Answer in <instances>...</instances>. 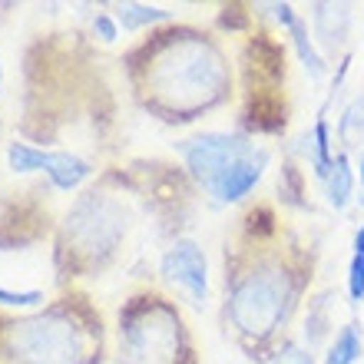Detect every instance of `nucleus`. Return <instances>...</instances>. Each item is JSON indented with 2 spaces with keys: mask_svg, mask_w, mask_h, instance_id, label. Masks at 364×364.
I'll return each instance as SVG.
<instances>
[{
  "mask_svg": "<svg viewBox=\"0 0 364 364\" xmlns=\"http://www.w3.org/2000/svg\"><path fill=\"white\" fill-rule=\"evenodd\" d=\"M0 305L30 311V308L43 305V291H40V288H7V285H0Z\"/></svg>",
  "mask_w": 364,
  "mask_h": 364,
  "instance_id": "obj_16",
  "label": "nucleus"
},
{
  "mask_svg": "<svg viewBox=\"0 0 364 364\" xmlns=\"http://www.w3.org/2000/svg\"><path fill=\"white\" fill-rule=\"evenodd\" d=\"M0 90H4V70H0Z\"/></svg>",
  "mask_w": 364,
  "mask_h": 364,
  "instance_id": "obj_21",
  "label": "nucleus"
},
{
  "mask_svg": "<svg viewBox=\"0 0 364 364\" xmlns=\"http://www.w3.org/2000/svg\"><path fill=\"white\" fill-rule=\"evenodd\" d=\"M159 272L169 285L186 291L196 305H205V298H209V262H205V252L199 249V242L176 239L166 249Z\"/></svg>",
  "mask_w": 364,
  "mask_h": 364,
  "instance_id": "obj_6",
  "label": "nucleus"
},
{
  "mask_svg": "<svg viewBox=\"0 0 364 364\" xmlns=\"http://www.w3.org/2000/svg\"><path fill=\"white\" fill-rule=\"evenodd\" d=\"M325 196L328 205L335 212H345L355 199V169H351V156L345 149L335 153V163H331V173L325 179Z\"/></svg>",
  "mask_w": 364,
  "mask_h": 364,
  "instance_id": "obj_10",
  "label": "nucleus"
},
{
  "mask_svg": "<svg viewBox=\"0 0 364 364\" xmlns=\"http://www.w3.org/2000/svg\"><path fill=\"white\" fill-rule=\"evenodd\" d=\"M126 364H196L186 321L166 298H146L123 318Z\"/></svg>",
  "mask_w": 364,
  "mask_h": 364,
  "instance_id": "obj_4",
  "label": "nucleus"
},
{
  "mask_svg": "<svg viewBox=\"0 0 364 364\" xmlns=\"http://www.w3.org/2000/svg\"><path fill=\"white\" fill-rule=\"evenodd\" d=\"M93 33L100 40H106V43H113V40L119 37V23H116L113 14H96L93 17Z\"/></svg>",
  "mask_w": 364,
  "mask_h": 364,
  "instance_id": "obj_18",
  "label": "nucleus"
},
{
  "mask_svg": "<svg viewBox=\"0 0 364 364\" xmlns=\"http://www.w3.org/2000/svg\"><path fill=\"white\" fill-rule=\"evenodd\" d=\"M278 364H311V355L305 351H295V348H285V351H278Z\"/></svg>",
  "mask_w": 364,
  "mask_h": 364,
  "instance_id": "obj_19",
  "label": "nucleus"
},
{
  "mask_svg": "<svg viewBox=\"0 0 364 364\" xmlns=\"http://www.w3.org/2000/svg\"><path fill=\"white\" fill-rule=\"evenodd\" d=\"M113 17L123 30H143L153 23H163V20H173V14L163 7H149V4H119Z\"/></svg>",
  "mask_w": 364,
  "mask_h": 364,
  "instance_id": "obj_14",
  "label": "nucleus"
},
{
  "mask_svg": "<svg viewBox=\"0 0 364 364\" xmlns=\"http://www.w3.org/2000/svg\"><path fill=\"white\" fill-rule=\"evenodd\" d=\"M288 37H291V47H295V53H298V60H301V67L308 70V77L311 80H321L328 73V63H325V57L318 53V47H315V40H311V30H308V20L305 17H298L291 27L285 30Z\"/></svg>",
  "mask_w": 364,
  "mask_h": 364,
  "instance_id": "obj_11",
  "label": "nucleus"
},
{
  "mask_svg": "<svg viewBox=\"0 0 364 364\" xmlns=\"http://www.w3.org/2000/svg\"><path fill=\"white\" fill-rule=\"evenodd\" d=\"M7 348L20 358V364H87L80 328L67 321L63 311L14 325Z\"/></svg>",
  "mask_w": 364,
  "mask_h": 364,
  "instance_id": "obj_5",
  "label": "nucleus"
},
{
  "mask_svg": "<svg viewBox=\"0 0 364 364\" xmlns=\"http://www.w3.org/2000/svg\"><path fill=\"white\" fill-rule=\"evenodd\" d=\"M189 176L215 202L245 199L269 169V149L239 133H199L179 146Z\"/></svg>",
  "mask_w": 364,
  "mask_h": 364,
  "instance_id": "obj_3",
  "label": "nucleus"
},
{
  "mask_svg": "<svg viewBox=\"0 0 364 364\" xmlns=\"http://www.w3.org/2000/svg\"><path fill=\"white\" fill-rule=\"evenodd\" d=\"M338 136H341V149L345 153H351V149H358L364 143V96H358V100H351L345 106V113L338 119Z\"/></svg>",
  "mask_w": 364,
  "mask_h": 364,
  "instance_id": "obj_15",
  "label": "nucleus"
},
{
  "mask_svg": "<svg viewBox=\"0 0 364 364\" xmlns=\"http://www.w3.org/2000/svg\"><path fill=\"white\" fill-rule=\"evenodd\" d=\"M351 249H355V255H364V222L358 225V232H355V245H351Z\"/></svg>",
  "mask_w": 364,
  "mask_h": 364,
  "instance_id": "obj_20",
  "label": "nucleus"
},
{
  "mask_svg": "<svg viewBox=\"0 0 364 364\" xmlns=\"http://www.w3.org/2000/svg\"><path fill=\"white\" fill-rule=\"evenodd\" d=\"M225 318L245 351L255 358V351L275 345V338L288 328L305 288V275L282 255H255L245 269L225 275Z\"/></svg>",
  "mask_w": 364,
  "mask_h": 364,
  "instance_id": "obj_2",
  "label": "nucleus"
},
{
  "mask_svg": "<svg viewBox=\"0 0 364 364\" xmlns=\"http://www.w3.org/2000/svg\"><path fill=\"white\" fill-rule=\"evenodd\" d=\"M361 355H364L361 328L345 325V328H338L335 341H331V348H328V355H325V361L321 364H355Z\"/></svg>",
  "mask_w": 364,
  "mask_h": 364,
  "instance_id": "obj_13",
  "label": "nucleus"
},
{
  "mask_svg": "<svg viewBox=\"0 0 364 364\" xmlns=\"http://www.w3.org/2000/svg\"><path fill=\"white\" fill-rule=\"evenodd\" d=\"M348 298L351 301H364V255H351V265H348Z\"/></svg>",
  "mask_w": 364,
  "mask_h": 364,
  "instance_id": "obj_17",
  "label": "nucleus"
},
{
  "mask_svg": "<svg viewBox=\"0 0 364 364\" xmlns=\"http://www.w3.org/2000/svg\"><path fill=\"white\" fill-rule=\"evenodd\" d=\"M315 37L325 50H341L348 37V27H351V10L345 4H315Z\"/></svg>",
  "mask_w": 364,
  "mask_h": 364,
  "instance_id": "obj_8",
  "label": "nucleus"
},
{
  "mask_svg": "<svg viewBox=\"0 0 364 364\" xmlns=\"http://www.w3.org/2000/svg\"><path fill=\"white\" fill-rule=\"evenodd\" d=\"M156 50V67L146 73H153V93L169 119H196L232 93L229 60L209 33H163Z\"/></svg>",
  "mask_w": 364,
  "mask_h": 364,
  "instance_id": "obj_1",
  "label": "nucleus"
},
{
  "mask_svg": "<svg viewBox=\"0 0 364 364\" xmlns=\"http://www.w3.org/2000/svg\"><path fill=\"white\" fill-rule=\"evenodd\" d=\"M90 176H93V163L83 159V156H77V153H67V149H57L53 159H50V166H47L50 186L60 192H73L77 186H83Z\"/></svg>",
  "mask_w": 364,
  "mask_h": 364,
  "instance_id": "obj_9",
  "label": "nucleus"
},
{
  "mask_svg": "<svg viewBox=\"0 0 364 364\" xmlns=\"http://www.w3.org/2000/svg\"><path fill=\"white\" fill-rule=\"evenodd\" d=\"M301 156L308 159V169L318 182H325L331 173V163H335V146H331V126H328L325 116H318L311 133L301 136Z\"/></svg>",
  "mask_w": 364,
  "mask_h": 364,
  "instance_id": "obj_7",
  "label": "nucleus"
},
{
  "mask_svg": "<svg viewBox=\"0 0 364 364\" xmlns=\"http://www.w3.org/2000/svg\"><path fill=\"white\" fill-rule=\"evenodd\" d=\"M50 159L53 153L50 149H40V146H30V143H7V166L14 173H47Z\"/></svg>",
  "mask_w": 364,
  "mask_h": 364,
  "instance_id": "obj_12",
  "label": "nucleus"
}]
</instances>
